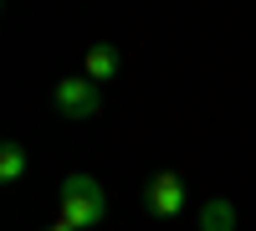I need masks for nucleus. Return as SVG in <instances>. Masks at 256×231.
Returning <instances> with one entry per match:
<instances>
[{
	"mask_svg": "<svg viewBox=\"0 0 256 231\" xmlns=\"http://www.w3.org/2000/svg\"><path fill=\"white\" fill-rule=\"evenodd\" d=\"M102 216H108V195H102V185L88 175V170H72L67 180H62V226H72V231H88L98 226Z\"/></svg>",
	"mask_w": 256,
	"mask_h": 231,
	"instance_id": "nucleus-1",
	"label": "nucleus"
},
{
	"mask_svg": "<svg viewBox=\"0 0 256 231\" xmlns=\"http://www.w3.org/2000/svg\"><path fill=\"white\" fill-rule=\"evenodd\" d=\"M52 108H56L62 118H72V123L98 118V113H102V88H98L92 77H62L56 88H52Z\"/></svg>",
	"mask_w": 256,
	"mask_h": 231,
	"instance_id": "nucleus-2",
	"label": "nucleus"
},
{
	"mask_svg": "<svg viewBox=\"0 0 256 231\" xmlns=\"http://www.w3.org/2000/svg\"><path fill=\"white\" fill-rule=\"evenodd\" d=\"M144 205H148L154 216L169 221V216H180L184 205H190V185H184L174 170H154V180L144 185Z\"/></svg>",
	"mask_w": 256,
	"mask_h": 231,
	"instance_id": "nucleus-3",
	"label": "nucleus"
},
{
	"mask_svg": "<svg viewBox=\"0 0 256 231\" xmlns=\"http://www.w3.org/2000/svg\"><path fill=\"white\" fill-rule=\"evenodd\" d=\"M118 67H123V57L108 47V41H98V47H88V62H82V77H92L98 88L102 82H113L118 77Z\"/></svg>",
	"mask_w": 256,
	"mask_h": 231,
	"instance_id": "nucleus-4",
	"label": "nucleus"
},
{
	"mask_svg": "<svg viewBox=\"0 0 256 231\" xmlns=\"http://www.w3.org/2000/svg\"><path fill=\"white\" fill-rule=\"evenodd\" d=\"M200 231H236V205H230L226 195L205 200L200 205Z\"/></svg>",
	"mask_w": 256,
	"mask_h": 231,
	"instance_id": "nucleus-5",
	"label": "nucleus"
},
{
	"mask_svg": "<svg viewBox=\"0 0 256 231\" xmlns=\"http://www.w3.org/2000/svg\"><path fill=\"white\" fill-rule=\"evenodd\" d=\"M26 144H16V139H6V144H0V180H6V185H16L20 175H26Z\"/></svg>",
	"mask_w": 256,
	"mask_h": 231,
	"instance_id": "nucleus-6",
	"label": "nucleus"
},
{
	"mask_svg": "<svg viewBox=\"0 0 256 231\" xmlns=\"http://www.w3.org/2000/svg\"><path fill=\"white\" fill-rule=\"evenodd\" d=\"M46 231H72V226H62V221H56V226H46Z\"/></svg>",
	"mask_w": 256,
	"mask_h": 231,
	"instance_id": "nucleus-7",
	"label": "nucleus"
}]
</instances>
